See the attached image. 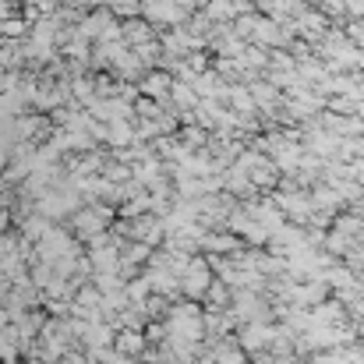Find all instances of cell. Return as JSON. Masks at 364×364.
I'll return each mask as SVG.
<instances>
[{
    "mask_svg": "<svg viewBox=\"0 0 364 364\" xmlns=\"http://www.w3.org/2000/svg\"><path fill=\"white\" fill-rule=\"evenodd\" d=\"M114 7H117V14H138L141 0H114Z\"/></svg>",
    "mask_w": 364,
    "mask_h": 364,
    "instance_id": "cell-4",
    "label": "cell"
},
{
    "mask_svg": "<svg viewBox=\"0 0 364 364\" xmlns=\"http://www.w3.org/2000/svg\"><path fill=\"white\" fill-rule=\"evenodd\" d=\"M304 4H308V0H304ZM311 4H318V7H322V0H311Z\"/></svg>",
    "mask_w": 364,
    "mask_h": 364,
    "instance_id": "cell-5",
    "label": "cell"
},
{
    "mask_svg": "<svg viewBox=\"0 0 364 364\" xmlns=\"http://www.w3.org/2000/svg\"><path fill=\"white\" fill-rule=\"evenodd\" d=\"M124 39L138 50V46L152 43V25H149V21H127V25H124Z\"/></svg>",
    "mask_w": 364,
    "mask_h": 364,
    "instance_id": "cell-2",
    "label": "cell"
},
{
    "mask_svg": "<svg viewBox=\"0 0 364 364\" xmlns=\"http://www.w3.org/2000/svg\"><path fill=\"white\" fill-rule=\"evenodd\" d=\"M173 89V82H170V75H149L145 82H141V92H149L152 100H159V96H166Z\"/></svg>",
    "mask_w": 364,
    "mask_h": 364,
    "instance_id": "cell-3",
    "label": "cell"
},
{
    "mask_svg": "<svg viewBox=\"0 0 364 364\" xmlns=\"http://www.w3.org/2000/svg\"><path fill=\"white\" fill-rule=\"evenodd\" d=\"M145 14L149 21H184V7L177 0H145Z\"/></svg>",
    "mask_w": 364,
    "mask_h": 364,
    "instance_id": "cell-1",
    "label": "cell"
}]
</instances>
